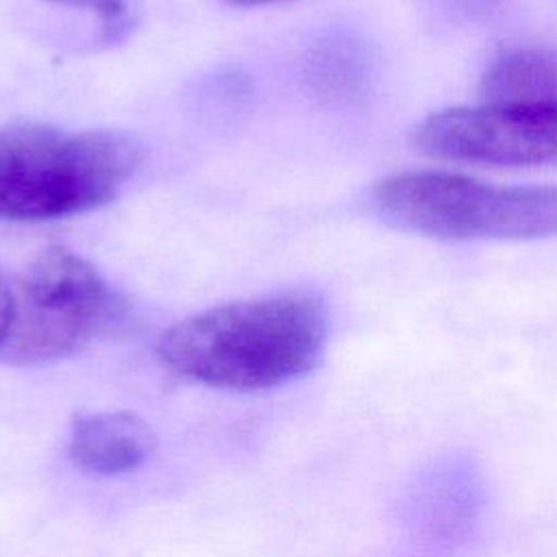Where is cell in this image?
<instances>
[{
  "label": "cell",
  "mask_w": 557,
  "mask_h": 557,
  "mask_svg": "<svg viewBox=\"0 0 557 557\" xmlns=\"http://www.w3.org/2000/svg\"><path fill=\"white\" fill-rule=\"evenodd\" d=\"M413 144L429 157L472 165L557 163V104L487 102L446 109L416 126Z\"/></svg>",
  "instance_id": "5"
},
{
  "label": "cell",
  "mask_w": 557,
  "mask_h": 557,
  "mask_svg": "<svg viewBox=\"0 0 557 557\" xmlns=\"http://www.w3.org/2000/svg\"><path fill=\"white\" fill-rule=\"evenodd\" d=\"M233 7H263V4H274V2H283V0H224Z\"/></svg>",
  "instance_id": "11"
},
{
  "label": "cell",
  "mask_w": 557,
  "mask_h": 557,
  "mask_svg": "<svg viewBox=\"0 0 557 557\" xmlns=\"http://www.w3.org/2000/svg\"><path fill=\"white\" fill-rule=\"evenodd\" d=\"M490 102L557 104V48H518L490 63L481 78Z\"/></svg>",
  "instance_id": "7"
},
{
  "label": "cell",
  "mask_w": 557,
  "mask_h": 557,
  "mask_svg": "<svg viewBox=\"0 0 557 557\" xmlns=\"http://www.w3.org/2000/svg\"><path fill=\"white\" fill-rule=\"evenodd\" d=\"M141 161V144L122 131L2 124L0 220L50 222L94 211L117 198Z\"/></svg>",
  "instance_id": "2"
},
{
  "label": "cell",
  "mask_w": 557,
  "mask_h": 557,
  "mask_svg": "<svg viewBox=\"0 0 557 557\" xmlns=\"http://www.w3.org/2000/svg\"><path fill=\"white\" fill-rule=\"evenodd\" d=\"M157 446L154 429L133 411H81L72 418L67 455L89 476L139 468Z\"/></svg>",
  "instance_id": "6"
},
{
  "label": "cell",
  "mask_w": 557,
  "mask_h": 557,
  "mask_svg": "<svg viewBox=\"0 0 557 557\" xmlns=\"http://www.w3.org/2000/svg\"><path fill=\"white\" fill-rule=\"evenodd\" d=\"M329 337L324 307L307 294H274L211 307L172 324L161 363L211 387L265 389L318 366Z\"/></svg>",
  "instance_id": "1"
},
{
  "label": "cell",
  "mask_w": 557,
  "mask_h": 557,
  "mask_svg": "<svg viewBox=\"0 0 557 557\" xmlns=\"http://www.w3.org/2000/svg\"><path fill=\"white\" fill-rule=\"evenodd\" d=\"M446 7L457 9V11H466V13H474V11H483L487 9L494 0H444Z\"/></svg>",
  "instance_id": "10"
},
{
  "label": "cell",
  "mask_w": 557,
  "mask_h": 557,
  "mask_svg": "<svg viewBox=\"0 0 557 557\" xmlns=\"http://www.w3.org/2000/svg\"><path fill=\"white\" fill-rule=\"evenodd\" d=\"M122 302L104 276L78 252L50 246L20 272L9 270L2 363L65 359L120 324Z\"/></svg>",
  "instance_id": "4"
},
{
  "label": "cell",
  "mask_w": 557,
  "mask_h": 557,
  "mask_svg": "<svg viewBox=\"0 0 557 557\" xmlns=\"http://www.w3.org/2000/svg\"><path fill=\"white\" fill-rule=\"evenodd\" d=\"M48 4L85 9L96 20V37L98 46H115L122 44L139 24L141 4L139 0H41Z\"/></svg>",
  "instance_id": "9"
},
{
  "label": "cell",
  "mask_w": 557,
  "mask_h": 557,
  "mask_svg": "<svg viewBox=\"0 0 557 557\" xmlns=\"http://www.w3.org/2000/svg\"><path fill=\"white\" fill-rule=\"evenodd\" d=\"M389 224L440 239H533L557 233V187L492 185L450 172H403L372 194Z\"/></svg>",
  "instance_id": "3"
},
{
  "label": "cell",
  "mask_w": 557,
  "mask_h": 557,
  "mask_svg": "<svg viewBox=\"0 0 557 557\" xmlns=\"http://www.w3.org/2000/svg\"><path fill=\"white\" fill-rule=\"evenodd\" d=\"M370 61L366 50L346 37L322 41L309 59V81L329 100H352L366 89Z\"/></svg>",
  "instance_id": "8"
}]
</instances>
